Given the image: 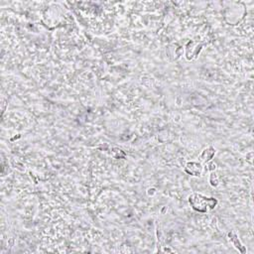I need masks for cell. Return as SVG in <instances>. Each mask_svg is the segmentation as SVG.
Masks as SVG:
<instances>
[{
  "label": "cell",
  "instance_id": "1",
  "mask_svg": "<svg viewBox=\"0 0 254 254\" xmlns=\"http://www.w3.org/2000/svg\"><path fill=\"white\" fill-rule=\"evenodd\" d=\"M189 201L193 209L200 212L206 211L207 206H209V208H213L216 203V200L213 199V197H206L197 193L190 195L189 197Z\"/></svg>",
  "mask_w": 254,
  "mask_h": 254
}]
</instances>
